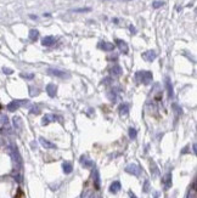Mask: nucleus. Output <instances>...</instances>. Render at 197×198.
Instances as JSON below:
<instances>
[{"label": "nucleus", "mask_w": 197, "mask_h": 198, "mask_svg": "<svg viewBox=\"0 0 197 198\" xmlns=\"http://www.w3.org/2000/svg\"><path fill=\"white\" fill-rule=\"evenodd\" d=\"M136 78L137 79H140V82L141 83H144V84H149L151 80H152V74L150 73V72H139V73L136 74Z\"/></svg>", "instance_id": "nucleus-1"}, {"label": "nucleus", "mask_w": 197, "mask_h": 198, "mask_svg": "<svg viewBox=\"0 0 197 198\" xmlns=\"http://www.w3.org/2000/svg\"><path fill=\"white\" fill-rule=\"evenodd\" d=\"M144 60H146L147 62H152L156 58V52L155 51H146L145 53H143Z\"/></svg>", "instance_id": "nucleus-2"}, {"label": "nucleus", "mask_w": 197, "mask_h": 198, "mask_svg": "<svg viewBox=\"0 0 197 198\" xmlns=\"http://www.w3.org/2000/svg\"><path fill=\"white\" fill-rule=\"evenodd\" d=\"M55 38L54 37H51V35H49V37H45L43 40H42V44L44 45V46H51V45H54L55 44Z\"/></svg>", "instance_id": "nucleus-3"}, {"label": "nucleus", "mask_w": 197, "mask_h": 198, "mask_svg": "<svg viewBox=\"0 0 197 198\" xmlns=\"http://www.w3.org/2000/svg\"><path fill=\"white\" fill-rule=\"evenodd\" d=\"M116 43L118 44V46H119V49H121V51H123L124 53H127L128 52V45H127V43L125 42H123V40H116Z\"/></svg>", "instance_id": "nucleus-4"}, {"label": "nucleus", "mask_w": 197, "mask_h": 198, "mask_svg": "<svg viewBox=\"0 0 197 198\" xmlns=\"http://www.w3.org/2000/svg\"><path fill=\"white\" fill-rule=\"evenodd\" d=\"M101 49H103L105 51H112L113 49H114V45L113 44H111V43H102L101 44Z\"/></svg>", "instance_id": "nucleus-5"}, {"label": "nucleus", "mask_w": 197, "mask_h": 198, "mask_svg": "<svg viewBox=\"0 0 197 198\" xmlns=\"http://www.w3.org/2000/svg\"><path fill=\"white\" fill-rule=\"evenodd\" d=\"M49 73H51L52 75H56V77H61V78H63L66 75L65 72H61L58 69H49Z\"/></svg>", "instance_id": "nucleus-6"}, {"label": "nucleus", "mask_w": 197, "mask_h": 198, "mask_svg": "<svg viewBox=\"0 0 197 198\" xmlns=\"http://www.w3.org/2000/svg\"><path fill=\"white\" fill-rule=\"evenodd\" d=\"M46 90H48V92H49L50 96H55V94H56V88H55V85H52V84L48 85Z\"/></svg>", "instance_id": "nucleus-7"}, {"label": "nucleus", "mask_w": 197, "mask_h": 198, "mask_svg": "<svg viewBox=\"0 0 197 198\" xmlns=\"http://www.w3.org/2000/svg\"><path fill=\"white\" fill-rule=\"evenodd\" d=\"M38 35H39L38 30H34V29H32L31 32H29V38H31V40H33V42H35V40L38 39Z\"/></svg>", "instance_id": "nucleus-8"}, {"label": "nucleus", "mask_w": 197, "mask_h": 198, "mask_svg": "<svg viewBox=\"0 0 197 198\" xmlns=\"http://www.w3.org/2000/svg\"><path fill=\"white\" fill-rule=\"evenodd\" d=\"M167 89H168V94H169V97L173 96V88H172V84L169 82V79L167 78Z\"/></svg>", "instance_id": "nucleus-9"}, {"label": "nucleus", "mask_w": 197, "mask_h": 198, "mask_svg": "<svg viewBox=\"0 0 197 198\" xmlns=\"http://www.w3.org/2000/svg\"><path fill=\"white\" fill-rule=\"evenodd\" d=\"M112 73L114 74V75H119L121 74V68L118 66H114L113 68H112Z\"/></svg>", "instance_id": "nucleus-10"}, {"label": "nucleus", "mask_w": 197, "mask_h": 198, "mask_svg": "<svg viewBox=\"0 0 197 198\" xmlns=\"http://www.w3.org/2000/svg\"><path fill=\"white\" fill-rule=\"evenodd\" d=\"M121 112H122V114H127V113H128V106L124 105V108H123V107H121Z\"/></svg>", "instance_id": "nucleus-11"}, {"label": "nucleus", "mask_w": 197, "mask_h": 198, "mask_svg": "<svg viewBox=\"0 0 197 198\" xmlns=\"http://www.w3.org/2000/svg\"><path fill=\"white\" fill-rule=\"evenodd\" d=\"M86 11H90V9H76L74 12H86Z\"/></svg>", "instance_id": "nucleus-12"}, {"label": "nucleus", "mask_w": 197, "mask_h": 198, "mask_svg": "<svg viewBox=\"0 0 197 198\" xmlns=\"http://www.w3.org/2000/svg\"><path fill=\"white\" fill-rule=\"evenodd\" d=\"M162 5H163V3H161V1H156V3L153 4L155 7H159V6H162Z\"/></svg>", "instance_id": "nucleus-13"}, {"label": "nucleus", "mask_w": 197, "mask_h": 198, "mask_svg": "<svg viewBox=\"0 0 197 198\" xmlns=\"http://www.w3.org/2000/svg\"><path fill=\"white\" fill-rule=\"evenodd\" d=\"M135 135H136V134H135V130H134V129H130V136H131V137H135Z\"/></svg>", "instance_id": "nucleus-14"}]
</instances>
